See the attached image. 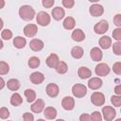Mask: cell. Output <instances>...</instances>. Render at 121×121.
I'll return each instance as SVG.
<instances>
[{"mask_svg":"<svg viewBox=\"0 0 121 121\" xmlns=\"http://www.w3.org/2000/svg\"><path fill=\"white\" fill-rule=\"evenodd\" d=\"M19 15L25 21H31L35 17V10L31 6L24 5L19 9Z\"/></svg>","mask_w":121,"mask_h":121,"instance_id":"1","label":"cell"},{"mask_svg":"<svg viewBox=\"0 0 121 121\" xmlns=\"http://www.w3.org/2000/svg\"><path fill=\"white\" fill-rule=\"evenodd\" d=\"M72 94L76 97H78V98L83 97L87 94V88L83 84H79V83L75 84L72 87Z\"/></svg>","mask_w":121,"mask_h":121,"instance_id":"2","label":"cell"},{"mask_svg":"<svg viewBox=\"0 0 121 121\" xmlns=\"http://www.w3.org/2000/svg\"><path fill=\"white\" fill-rule=\"evenodd\" d=\"M50 20H51L50 15L45 11H40L36 15V21H37L38 25H40L42 26H48L49 23H50Z\"/></svg>","mask_w":121,"mask_h":121,"instance_id":"3","label":"cell"},{"mask_svg":"<svg viewBox=\"0 0 121 121\" xmlns=\"http://www.w3.org/2000/svg\"><path fill=\"white\" fill-rule=\"evenodd\" d=\"M91 102L96 107L103 106L105 103V96L100 92H94L91 95Z\"/></svg>","mask_w":121,"mask_h":121,"instance_id":"4","label":"cell"},{"mask_svg":"<svg viewBox=\"0 0 121 121\" xmlns=\"http://www.w3.org/2000/svg\"><path fill=\"white\" fill-rule=\"evenodd\" d=\"M102 114L106 121H112L116 116V111L112 106H104L102 108Z\"/></svg>","mask_w":121,"mask_h":121,"instance_id":"5","label":"cell"},{"mask_svg":"<svg viewBox=\"0 0 121 121\" xmlns=\"http://www.w3.org/2000/svg\"><path fill=\"white\" fill-rule=\"evenodd\" d=\"M109 29V23L106 20H101L97 24L95 25L94 30L96 34H104Z\"/></svg>","mask_w":121,"mask_h":121,"instance_id":"6","label":"cell"},{"mask_svg":"<svg viewBox=\"0 0 121 121\" xmlns=\"http://www.w3.org/2000/svg\"><path fill=\"white\" fill-rule=\"evenodd\" d=\"M95 72L96 76L106 77L110 73V67L106 63H103V62L102 63H98L95 68Z\"/></svg>","mask_w":121,"mask_h":121,"instance_id":"7","label":"cell"},{"mask_svg":"<svg viewBox=\"0 0 121 121\" xmlns=\"http://www.w3.org/2000/svg\"><path fill=\"white\" fill-rule=\"evenodd\" d=\"M61 106L66 111H72L75 108V99L72 96H64L61 100Z\"/></svg>","mask_w":121,"mask_h":121,"instance_id":"8","label":"cell"},{"mask_svg":"<svg viewBox=\"0 0 121 121\" xmlns=\"http://www.w3.org/2000/svg\"><path fill=\"white\" fill-rule=\"evenodd\" d=\"M38 32V27L35 24H27L25 27H24V34L26 37H34Z\"/></svg>","mask_w":121,"mask_h":121,"instance_id":"9","label":"cell"},{"mask_svg":"<svg viewBox=\"0 0 121 121\" xmlns=\"http://www.w3.org/2000/svg\"><path fill=\"white\" fill-rule=\"evenodd\" d=\"M45 92H46V94H47L48 96H50V97H56L59 95V93H60V89H59V86L56 83H49L46 86Z\"/></svg>","mask_w":121,"mask_h":121,"instance_id":"10","label":"cell"},{"mask_svg":"<svg viewBox=\"0 0 121 121\" xmlns=\"http://www.w3.org/2000/svg\"><path fill=\"white\" fill-rule=\"evenodd\" d=\"M90 13L92 16L94 17H98V16H101L103 13H104V8L102 5H99V4H94L90 7V9H89Z\"/></svg>","mask_w":121,"mask_h":121,"instance_id":"11","label":"cell"},{"mask_svg":"<svg viewBox=\"0 0 121 121\" xmlns=\"http://www.w3.org/2000/svg\"><path fill=\"white\" fill-rule=\"evenodd\" d=\"M44 106H45L44 101H43V99H41V98H38V99L30 106V109H31V111H32L33 112H35V113H40V112H42L43 111Z\"/></svg>","mask_w":121,"mask_h":121,"instance_id":"12","label":"cell"},{"mask_svg":"<svg viewBox=\"0 0 121 121\" xmlns=\"http://www.w3.org/2000/svg\"><path fill=\"white\" fill-rule=\"evenodd\" d=\"M44 46V43L43 41L39 40V39H32L30 42H29V47L31 50L35 51V52H38V51H41Z\"/></svg>","mask_w":121,"mask_h":121,"instance_id":"13","label":"cell"},{"mask_svg":"<svg viewBox=\"0 0 121 121\" xmlns=\"http://www.w3.org/2000/svg\"><path fill=\"white\" fill-rule=\"evenodd\" d=\"M59 61H60V60H59L58 55L57 54H54V53L50 54L46 58V60H45V63H46V65L49 68H56V66L59 63Z\"/></svg>","mask_w":121,"mask_h":121,"instance_id":"14","label":"cell"},{"mask_svg":"<svg viewBox=\"0 0 121 121\" xmlns=\"http://www.w3.org/2000/svg\"><path fill=\"white\" fill-rule=\"evenodd\" d=\"M51 15H52V17H53L56 21H60V20H61V19L64 17L65 11H64V9H63L62 8H60V7H56V8H54V9H52Z\"/></svg>","mask_w":121,"mask_h":121,"instance_id":"15","label":"cell"},{"mask_svg":"<svg viewBox=\"0 0 121 121\" xmlns=\"http://www.w3.org/2000/svg\"><path fill=\"white\" fill-rule=\"evenodd\" d=\"M29 79L33 84H41L44 80V76L41 72H34L30 75Z\"/></svg>","mask_w":121,"mask_h":121,"instance_id":"16","label":"cell"},{"mask_svg":"<svg viewBox=\"0 0 121 121\" xmlns=\"http://www.w3.org/2000/svg\"><path fill=\"white\" fill-rule=\"evenodd\" d=\"M103 84V81L99 78H92L88 81V87L92 90H97L99 89Z\"/></svg>","mask_w":121,"mask_h":121,"instance_id":"17","label":"cell"},{"mask_svg":"<svg viewBox=\"0 0 121 121\" xmlns=\"http://www.w3.org/2000/svg\"><path fill=\"white\" fill-rule=\"evenodd\" d=\"M90 57L94 61H99L102 60V51L98 47H94L90 51Z\"/></svg>","mask_w":121,"mask_h":121,"instance_id":"18","label":"cell"},{"mask_svg":"<svg viewBox=\"0 0 121 121\" xmlns=\"http://www.w3.org/2000/svg\"><path fill=\"white\" fill-rule=\"evenodd\" d=\"M43 115L46 119H49V120L54 119L57 116V110L51 106L46 107L45 109H43Z\"/></svg>","mask_w":121,"mask_h":121,"instance_id":"19","label":"cell"},{"mask_svg":"<svg viewBox=\"0 0 121 121\" xmlns=\"http://www.w3.org/2000/svg\"><path fill=\"white\" fill-rule=\"evenodd\" d=\"M71 37L76 42H82L85 39V34L83 30H81L80 28H76L75 30H73Z\"/></svg>","mask_w":121,"mask_h":121,"instance_id":"20","label":"cell"},{"mask_svg":"<svg viewBox=\"0 0 121 121\" xmlns=\"http://www.w3.org/2000/svg\"><path fill=\"white\" fill-rule=\"evenodd\" d=\"M78 75L81 79H86L92 76V71L85 66H81L78 70Z\"/></svg>","mask_w":121,"mask_h":121,"instance_id":"21","label":"cell"},{"mask_svg":"<svg viewBox=\"0 0 121 121\" xmlns=\"http://www.w3.org/2000/svg\"><path fill=\"white\" fill-rule=\"evenodd\" d=\"M98 43L102 49H109L112 45V39L109 36H102L99 39Z\"/></svg>","mask_w":121,"mask_h":121,"instance_id":"22","label":"cell"},{"mask_svg":"<svg viewBox=\"0 0 121 121\" xmlns=\"http://www.w3.org/2000/svg\"><path fill=\"white\" fill-rule=\"evenodd\" d=\"M62 26H63V27H64L65 29L71 30V29H73V28L75 27V26H76V21H75V19H74L73 17L68 16V17H66V18L63 20Z\"/></svg>","mask_w":121,"mask_h":121,"instance_id":"23","label":"cell"},{"mask_svg":"<svg viewBox=\"0 0 121 121\" xmlns=\"http://www.w3.org/2000/svg\"><path fill=\"white\" fill-rule=\"evenodd\" d=\"M26 38H23V37H21V36H17V37H15V38L13 39V45H14L16 48H18V49L24 48V47L26 46Z\"/></svg>","mask_w":121,"mask_h":121,"instance_id":"24","label":"cell"},{"mask_svg":"<svg viewBox=\"0 0 121 121\" xmlns=\"http://www.w3.org/2000/svg\"><path fill=\"white\" fill-rule=\"evenodd\" d=\"M83 54H84V50L82 47L80 46H74L72 49H71V55L74 59H80L83 57Z\"/></svg>","mask_w":121,"mask_h":121,"instance_id":"25","label":"cell"},{"mask_svg":"<svg viewBox=\"0 0 121 121\" xmlns=\"http://www.w3.org/2000/svg\"><path fill=\"white\" fill-rule=\"evenodd\" d=\"M7 87L10 91H17L20 88V81L16 78H10L7 82Z\"/></svg>","mask_w":121,"mask_h":121,"instance_id":"26","label":"cell"},{"mask_svg":"<svg viewBox=\"0 0 121 121\" xmlns=\"http://www.w3.org/2000/svg\"><path fill=\"white\" fill-rule=\"evenodd\" d=\"M22 103H23V98L18 93H14L10 96V104L12 106L17 107V106H20Z\"/></svg>","mask_w":121,"mask_h":121,"instance_id":"27","label":"cell"},{"mask_svg":"<svg viewBox=\"0 0 121 121\" xmlns=\"http://www.w3.org/2000/svg\"><path fill=\"white\" fill-rule=\"evenodd\" d=\"M55 70H56V72L59 73V74H65V73L68 71V65L66 64V62L60 60V61H59V63L57 64Z\"/></svg>","mask_w":121,"mask_h":121,"instance_id":"28","label":"cell"},{"mask_svg":"<svg viewBox=\"0 0 121 121\" xmlns=\"http://www.w3.org/2000/svg\"><path fill=\"white\" fill-rule=\"evenodd\" d=\"M24 94H25V96H26L27 102H33L34 100H36V93L34 90L26 89Z\"/></svg>","mask_w":121,"mask_h":121,"instance_id":"29","label":"cell"},{"mask_svg":"<svg viewBox=\"0 0 121 121\" xmlns=\"http://www.w3.org/2000/svg\"><path fill=\"white\" fill-rule=\"evenodd\" d=\"M40 63H41V60H40V59L38 57H31V58H29L28 62H27L28 66L30 68H32V69H35V68L39 67Z\"/></svg>","mask_w":121,"mask_h":121,"instance_id":"30","label":"cell"},{"mask_svg":"<svg viewBox=\"0 0 121 121\" xmlns=\"http://www.w3.org/2000/svg\"><path fill=\"white\" fill-rule=\"evenodd\" d=\"M9 71V66L5 61H0V75H7Z\"/></svg>","mask_w":121,"mask_h":121,"instance_id":"31","label":"cell"},{"mask_svg":"<svg viewBox=\"0 0 121 121\" xmlns=\"http://www.w3.org/2000/svg\"><path fill=\"white\" fill-rule=\"evenodd\" d=\"M111 102L114 107H120L121 105V96L120 95H112Z\"/></svg>","mask_w":121,"mask_h":121,"instance_id":"32","label":"cell"},{"mask_svg":"<svg viewBox=\"0 0 121 121\" xmlns=\"http://www.w3.org/2000/svg\"><path fill=\"white\" fill-rule=\"evenodd\" d=\"M1 37H2V39H4V40H10L11 38H12V32H11V30H9V29H4L3 31H2V33H1Z\"/></svg>","mask_w":121,"mask_h":121,"instance_id":"33","label":"cell"},{"mask_svg":"<svg viewBox=\"0 0 121 121\" xmlns=\"http://www.w3.org/2000/svg\"><path fill=\"white\" fill-rule=\"evenodd\" d=\"M112 51L115 55L120 56L121 55V42H116L112 45Z\"/></svg>","mask_w":121,"mask_h":121,"instance_id":"34","label":"cell"},{"mask_svg":"<svg viewBox=\"0 0 121 121\" xmlns=\"http://www.w3.org/2000/svg\"><path fill=\"white\" fill-rule=\"evenodd\" d=\"M9 116V111L6 107L0 108V118L1 119H7Z\"/></svg>","mask_w":121,"mask_h":121,"instance_id":"35","label":"cell"},{"mask_svg":"<svg viewBox=\"0 0 121 121\" xmlns=\"http://www.w3.org/2000/svg\"><path fill=\"white\" fill-rule=\"evenodd\" d=\"M90 116H91V120L92 121H102V115L97 111L93 112V113Z\"/></svg>","mask_w":121,"mask_h":121,"instance_id":"36","label":"cell"},{"mask_svg":"<svg viewBox=\"0 0 121 121\" xmlns=\"http://www.w3.org/2000/svg\"><path fill=\"white\" fill-rule=\"evenodd\" d=\"M112 37L117 42H120L121 41V28L120 27H117V28L113 29V31H112Z\"/></svg>","mask_w":121,"mask_h":121,"instance_id":"37","label":"cell"},{"mask_svg":"<svg viewBox=\"0 0 121 121\" xmlns=\"http://www.w3.org/2000/svg\"><path fill=\"white\" fill-rule=\"evenodd\" d=\"M112 71L116 75H121V62L120 61H117V62L113 63V65H112Z\"/></svg>","mask_w":121,"mask_h":121,"instance_id":"38","label":"cell"},{"mask_svg":"<svg viewBox=\"0 0 121 121\" xmlns=\"http://www.w3.org/2000/svg\"><path fill=\"white\" fill-rule=\"evenodd\" d=\"M62 5L64 8H67V9H72L75 5V1L74 0H62L61 1Z\"/></svg>","mask_w":121,"mask_h":121,"instance_id":"39","label":"cell"},{"mask_svg":"<svg viewBox=\"0 0 121 121\" xmlns=\"http://www.w3.org/2000/svg\"><path fill=\"white\" fill-rule=\"evenodd\" d=\"M42 4H43V6L44 8L49 9V8H52L53 7V5L55 4V1L54 0H43L42 1Z\"/></svg>","mask_w":121,"mask_h":121,"instance_id":"40","label":"cell"},{"mask_svg":"<svg viewBox=\"0 0 121 121\" xmlns=\"http://www.w3.org/2000/svg\"><path fill=\"white\" fill-rule=\"evenodd\" d=\"M23 121H34V116L30 112H25L23 114Z\"/></svg>","mask_w":121,"mask_h":121,"instance_id":"41","label":"cell"},{"mask_svg":"<svg viewBox=\"0 0 121 121\" xmlns=\"http://www.w3.org/2000/svg\"><path fill=\"white\" fill-rule=\"evenodd\" d=\"M113 24L117 26V27H120L121 26V14H116L114 17H113Z\"/></svg>","mask_w":121,"mask_h":121,"instance_id":"42","label":"cell"},{"mask_svg":"<svg viewBox=\"0 0 121 121\" xmlns=\"http://www.w3.org/2000/svg\"><path fill=\"white\" fill-rule=\"evenodd\" d=\"M79 121H92V120H91L90 114H88V113H82L79 116Z\"/></svg>","mask_w":121,"mask_h":121,"instance_id":"43","label":"cell"},{"mask_svg":"<svg viewBox=\"0 0 121 121\" xmlns=\"http://www.w3.org/2000/svg\"><path fill=\"white\" fill-rule=\"evenodd\" d=\"M114 92H115V94H116L117 95H121V85H117V86H115V88H114Z\"/></svg>","mask_w":121,"mask_h":121,"instance_id":"44","label":"cell"},{"mask_svg":"<svg viewBox=\"0 0 121 121\" xmlns=\"http://www.w3.org/2000/svg\"><path fill=\"white\" fill-rule=\"evenodd\" d=\"M5 85H6L5 80L3 79V78H1V77H0V90H2V89L5 87Z\"/></svg>","mask_w":121,"mask_h":121,"instance_id":"45","label":"cell"},{"mask_svg":"<svg viewBox=\"0 0 121 121\" xmlns=\"http://www.w3.org/2000/svg\"><path fill=\"white\" fill-rule=\"evenodd\" d=\"M5 4H6V3H5L4 0H0V9H3V8L5 7Z\"/></svg>","mask_w":121,"mask_h":121,"instance_id":"46","label":"cell"},{"mask_svg":"<svg viewBox=\"0 0 121 121\" xmlns=\"http://www.w3.org/2000/svg\"><path fill=\"white\" fill-rule=\"evenodd\" d=\"M3 26H4V23H3V20L0 18V30L3 28Z\"/></svg>","mask_w":121,"mask_h":121,"instance_id":"47","label":"cell"},{"mask_svg":"<svg viewBox=\"0 0 121 121\" xmlns=\"http://www.w3.org/2000/svg\"><path fill=\"white\" fill-rule=\"evenodd\" d=\"M3 46H4V43H3L2 40H0V49H2V48H3Z\"/></svg>","mask_w":121,"mask_h":121,"instance_id":"48","label":"cell"},{"mask_svg":"<svg viewBox=\"0 0 121 121\" xmlns=\"http://www.w3.org/2000/svg\"><path fill=\"white\" fill-rule=\"evenodd\" d=\"M56 121H65V120H63V119H57Z\"/></svg>","mask_w":121,"mask_h":121,"instance_id":"49","label":"cell"},{"mask_svg":"<svg viewBox=\"0 0 121 121\" xmlns=\"http://www.w3.org/2000/svg\"><path fill=\"white\" fill-rule=\"evenodd\" d=\"M37 121H45V120H43V119H38Z\"/></svg>","mask_w":121,"mask_h":121,"instance_id":"50","label":"cell"},{"mask_svg":"<svg viewBox=\"0 0 121 121\" xmlns=\"http://www.w3.org/2000/svg\"><path fill=\"white\" fill-rule=\"evenodd\" d=\"M115 121H121V119H120V118H117V119H116Z\"/></svg>","mask_w":121,"mask_h":121,"instance_id":"51","label":"cell"}]
</instances>
